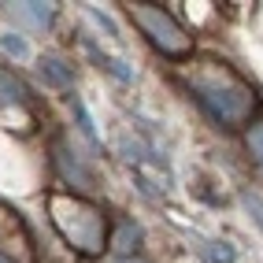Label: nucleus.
Returning <instances> with one entry per match:
<instances>
[{
	"label": "nucleus",
	"instance_id": "f257e3e1",
	"mask_svg": "<svg viewBox=\"0 0 263 263\" xmlns=\"http://www.w3.org/2000/svg\"><path fill=\"white\" fill-rule=\"evenodd\" d=\"M252 148H256V156H259V160H263V126L252 134Z\"/></svg>",
	"mask_w": 263,
	"mask_h": 263
},
{
	"label": "nucleus",
	"instance_id": "f03ea898",
	"mask_svg": "<svg viewBox=\"0 0 263 263\" xmlns=\"http://www.w3.org/2000/svg\"><path fill=\"white\" fill-rule=\"evenodd\" d=\"M249 208H252V212H256V219L263 222V200H259V197H249Z\"/></svg>",
	"mask_w": 263,
	"mask_h": 263
}]
</instances>
